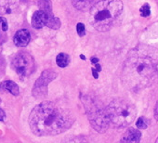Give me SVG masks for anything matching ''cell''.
Returning <instances> with one entry per match:
<instances>
[{
    "label": "cell",
    "instance_id": "484cf974",
    "mask_svg": "<svg viewBox=\"0 0 158 143\" xmlns=\"http://www.w3.org/2000/svg\"><path fill=\"white\" fill-rule=\"evenodd\" d=\"M96 70L98 71V72H100L101 71V66H100V64H96Z\"/></svg>",
    "mask_w": 158,
    "mask_h": 143
},
{
    "label": "cell",
    "instance_id": "6da1fadb",
    "mask_svg": "<svg viewBox=\"0 0 158 143\" xmlns=\"http://www.w3.org/2000/svg\"><path fill=\"white\" fill-rule=\"evenodd\" d=\"M121 79L124 86L133 91L158 83V49L148 45L132 48L124 62Z\"/></svg>",
    "mask_w": 158,
    "mask_h": 143
},
{
    "label": "cell",
    "instance_id": "d4e9b609",
    "mask_svg": "<svg viewBox=\"0 0 158 143\" xmlns=\"http://www.w3.org/2000/svg\"><path fill=\"white\" fill-rule=\"evenodd\" d=\"M91 61H92L93 64H97L99 62V59L98 58H92L91 59Z\"/></svg>",
    "mask_w": 158,
    "mask_h": 143
},
{
    "label": "cell",
    "instance_id": "ba28073f",
    "mask_svg": "<svg viewBox=\"0 0 158 143\" xmlns=\"http://www.w3.org/2000/svg\"><path fill=\"white\" fill-rule=\"evenodd\" d=\"M31 40V35L30 32L27 29H21L16 32L14 35V44L19 47H26Z\"/></svg>",
    "mask_w": 158,
    "mask_h": 143
},
{
    "label": "cell",
    "instance_id": "e0dca14e",
    "mask_svg": "<svg viewBox=\"0 0 158 143\" xmlns=\"http://www.w3.org/2000/svg\"><path fill=\"white\" fill-rule=\"evenodd\" d=\"M47 26H48L51 29H59L60 27V21L56 17H52L48 19Z\"/></svg>",
    "mask_w": 158,
    "mask_h": 143
},
{
    "label": "cell",
    "instance_id": "603a6c76",
    "mask_svg": "<svg viewBox=\"0 0 158 143\" xmlns=\"http://www.w3.org/2000/svg\"><path fill=\"white\" fill-rule=\"evenodd\" d=\"M5 118H6V113H5V112H4L2 109H0V121H3Z\"/></svg>",
    "mask_w": 158,
    "mask_h": 143
},
{
    "label": "cell",
    "instance_id": "4316f807",
    "mask_svg": "<svg viewBox=\"0 0 158 143\" xmlns=\"http://www.w3.org/2000/svg\"><path fill=\"white\" fill-rule=\"evenodd\" d=\"M80 58H81L82 59H86V58H85V56H84V55H80Z\"/></svg>",
    "mask_w": 158,
    "mask_h": 143
},
{
    "label": "cell",
    "instance_id": "5bb4252c",
    "mask_svg": "<svg viewBox=\"0 0 158 143\" xmlns=\"http://www.w3.org/2000/svg\"><path fill=\"white\" fill-rule=\"evenodd\" d=\"M38 7L40 10L48 14V19L54 17L52 13V3L50 0H38Z\"/></svg>",
    "mask_w": 158,
    "mask_h": 143
},
{
    "label": "cell",
    "instance_id": "7a4b0ae2",
    "mask_svg": "<svg viewBox=\"0 0 158 143\" xmlns=\"http://www.w3.org/2000/svg\"><path fill=\"white\" fill-rule=\"evenodd\" d=\"M74 117L70 109L54 101H43L36 105L29 115L32 132L39 137L56 136L68 130Z\"/></svg>",
    "mask_w": 158,
    "mask_h": 143
},
{
    "label": "cell",
    "instance_id": "9c48e42d",
    "mask_svg": "<svg viewBox=\"0 0 158 143\" xmlns=\"http://www.w3.org/2000/svg\"><path fill=\"white\" fill-rule=\"evenodd\" d=\"M48 16L42 10H37L33 14L32 17V26L35 29H41L48 24Z\"/></svg>",
    "mask_w": 158,
    "mask_h": 143
},
{
    "label": "cell",
    "instance_id": "30bf717a",
    "mask_svg": "<svg viewBox=\"0 0 158 143\" xmlns=\"http://www.w3.org/2000/svg\"><path fill=\"white\" fill-rule=\"evenodd\" d=\"M141 137V132L135 128H128L127 131L122 137L120 143H139Z\"/></svg>",
    "mask_w": 158,
    "mask_h": 143
},
{
    "label": "cell",
    "instance_id": "f546056e",
    "mask_svg": "<svg viewBox=\"0 0 158 143\" xmlns=\"http://www.w3.org/2000/svg\"><path fill=\"white\" fill-rule=\"evenodd\" d=\"M0 103H1V99H0Z\"/></svg>",
    "mask_w": 158,
    "mask_h": 143
},
{
    "label": "cell",
    "instance_id": "cb8c5ba5",
    "mask_svg": "<svg viewBox=\"0 0 158 143\" xmlns=\"http://www.w3.org/2000/svg\"><path fill=\"white\" fill-rule=\"evenodd\" d=\"M92 74H93V76L95 78H98L99 77V74H98V71L95 70V69H92Z\"/></svg>",
    "mask_w": 158,
    "mask_h": 143
},
{
    "label": "cell",
    "instance_id": "52a82bcc",
    "mask_svg": "<svg viewBox=\"0 0 158 143\" xmlns=\"http://www.w3.org/2000/svg\"><path fill=\"white\" fill-rule=\"evenodd\" d=\"M57 73L55 71L48 69L45 70L39 78L35 81L33 88V96L36 99H42L48 95V86L57 77Z\"/></svg>",
    "mask_w": 158,
    "mask_h": 143
},
{
    "label": "cell",
    "instance_id": "5b68a950",
    "mask_svg": "<svg viewBox=\"0 0 158 143\" xmlns=\"http://www.w3.org/2000/svg\"><path fill=\"white\" fill-rule=\"evenodd\" d=\"M86 113L91 126L99 133H104L109 127V118L106 109H103L100 103L90 97H84L82 100Z\"/></svg>",
    "mask_w": 158,
    "mask_h": 143
},
{
    "label": "cell",
    "instance_id": "8fae6325",
    "mask_svg": "<svg viewBox=\"0 0 158 143\" xmlns=\"http://www.w3.org/2000/svg\"><path fill=\"white\" fill-rule=\"evenodd\" d=\"M17 4L14 0H0V13L10 14L16 10Z\"/></svg>",
    "mask_w": 158,
    "mask_h": 143
},
{
    "label": "cell",
    "instance_id": "2e32d148",
    "mask_svg": "<svg viewBox=\"0 0 158 143\" xmlns=\"http://www.w3.org/2000/svg\"><path fill=\"white\" fill-rule=\"evenodd\" d=\"M62 143H89L88 139L85 137L82 136H75V137H71L64 140Z\"/></svg>",
    "mask_w": 158,
    "mask_h": 143
},
{
    "label": "cell",
    "instance_id": "3957f363",
    "mask_svg": "<svg viewBox=\"0 0 158 143\" xmlns=\"http://www.w3.org/2000/svg\"><path fill=\"white\" fill-rule=\"evenodd\" d=\"M123 10V3L120 0H101L91 9L89 22L100 32L109 31Z\"/></svg>",
    "mask_w": 158,
    "mask_h": 143
},
{
    "label": "cell",
    "instance_id": "4fadbf2b",
    "mask_svg": "<svg viewBox=\"0 0 158 143\" xmlns=\"http://www.w3.org/2000/svg\"><path fill=\"white\" fill-rule=\"evenodd\" d=\"M0 87H1V88L3 90H6L14 96H18L20 94V88H19L18 85L13 81H10V80L4 81L1 85H0Z\"/></svg>",
    "mask_w": 158,
    "mask_h": 143
},
{
    "label": "cell",
    "instance_id": "83f0119b",
    "mask_svg": "<svg viewBox=\"0 0 158 143\" xmlns=\"http://www.w3.org/2000/svg\"><path fill=\"white\" fill-rule=\"evenodd\" d=\"M1 50H2V46L0 45V52H1Z\"/></svg>",
    "mask_w": 158,
    "mask_h": 143
},
{
    "label": "cell",
    "instance_id": "f1b7e54d",
    "mask_svg": "<svg viewBox=\"0 0 158 143\" xmlns=\"http://www.w3.org/2000/svg\"><path fill=\"white\" fill-rule=\"evenodd\" d=\"M155 143H158V137H157V139L155 140Z\"/></svg>",
    "mask_w": 158,
    "mask_h": 143
},
{
    "label": "cell",
    "instance_id": "9a60e30c",
    "mask_svg": "<svg viewBox=\"0 0 158 143\" xmlns=\"http://www.w3.org/2000/svg\"><path fill=\"white\" fill-rule=\"evenodd\" d=\"M70 56L65 53H60L57 58H56V62L59 67L60 68H65L69 65L70 63Z\"/></svg>",
    "mask_w": 158,
    "mask_h": 143
},
{
    "label": "cell",
    "instance_id": "8992f818",
    "mask_svg": "<svg viewBox=\"0 0 158 143\" xmlns=\"http://www.w3.org/2000/svg\"><path fill=\"white\" fill-rule=\"evenodd\" d=\"M11 66L22 78L28 77L35 70V62L31 54L25 51L19 52L12 59Z\"/></svg>",
    "mask_w": 158,
    "mask_h": 143
},
{
    "label": "cell",
    "instance_id": "44dd1931",
    "mask_svg": "<svg viewBox=\"0 0 158 143\" xmlns=\"http://www.w3.org/2000/svg\"><path fill=\"white\" fill-rule=\"evenodd\" d=\"M8 28H9V24L7 20L3 17H0V30L3 32H7Z\"/></svg>",
    "mask_w": 158,
    "mask_h": 143
},
{
    "label": "cell",
    "instance_id": "ffe728a7",
    "mask_svg": "<svg viewBox=\"0 0 158 143\" xmlns=\"http://www.w3.org/2000/svg\"><path fill=\"white\" fill-rule=\"evenodd\" d=\"M76 32L79 35V36H84L86 35V29H85V25L83 23H77L76 25Z\"/></svg>",
    "mask_w": 158,
    "mask_h": 143
},
{
    "label": "cell",
    "instance_id": "277c9868",
    "mask_svg": "<svg viewBox=\"0 0 158 143\" xmlns=\"http://www.w3.org/2000/svg\"><path fill=\"white\" fill-rule=\"evenodd\" d=\"M107 115L116 128H124L132 124L137 116V109L133 103L125 99H115L106 108Z\"/></svg>",
    "mask_w": 158,
    "mask_h": 143
},
{
    "label": "cell",
    "instance_id": "d6986e66",
    "mask_svg": "<svg viewBox=\"0 0 158 143\" xmlns=\"http://www.w3.org/2000/svg\"><path fill=\"white\" fill-rule=\"evenodd\" d=\"M136 125L139 129H146L147 128V123H146V120L145 118L143 117H139L136 123Z\"/></svg>",
    "mask_w": 158,
    "mask_h": 143
},
{
    "label": "cell",
    "instance_id": "7c38bea8",
    "mask_svg": "<svg viewBox=\"0 0 158 143\" xmlns=\"http://www.w3.org/2000/svg\"><path fill=\"white\" fill-rule=\"evenodd\" d=\"M72 3L78 10H87L97 3V0H72Z\"/></svg>",
    "mask_w": 158,
    "mask_h": 143
},
{
    "label": "cell",
    "instance_id": "ac0fdd59",
    "mask_svg": "<svg viewBox=\"0 0 158 143\" xmlns=\"http://www.w3.org/2000/svg\"><path fill=\"white\" fill-rule=\"evenodd\" d=\"M139 11H140V15H141L142 17H148V16H150V14H151V10H150L149 4L145 3L144 5H142V7L140 8Z\"/></svg>",
    "mask_w": 158,
    "mask_h": 143
},
{
    "label": "cell",
    "instance_id": "7402d4cb",
    "mask_svg": "<svg viewBox=\"0 0 158 143\" xmlns=\"http://www.w3.org/2000/svg\"><path fill=\"white\" fill-rule=\"evenodd\" d=\"M154 117L156 120H158V101L156 102L155 107H154Z\"/></svg>",
    "mask_w": 158,
    "mask_h": 143
}]
</instances>
